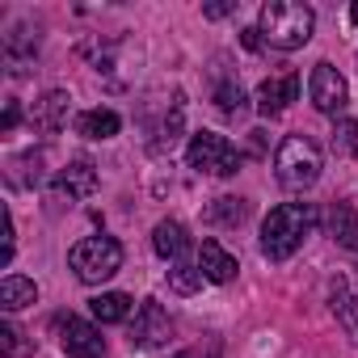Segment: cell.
I'll return each instance as SVG.
<instances>
[{
    "mask_svg": "<svg viewBox=\"0 0 358 358\" xmlns=\"http://www.w3.org/2000/svg\"><path fill=\"white\" fill-rule=\"evenodd\" d=\"M173 358H203V345H194V350H182V354H173ZM207 358H215V354H207Z\"/></svg>",
    "mask_w": 358,
    "mask_h": 358,
    "instance_id": "30",
    "label": "cell"
},
{
    "mask_svg": "<svg viewBox=\"0 0 358 358\" xmlns=\"http://www.w3.org/2000/svg\"><path fill=\"white\" fill-rule=\"evenodd\" d=\"M329 303H333V312H337V320L345 324V333H350V341L358 345V295L337 278L333 282V291H329Z\"/></svg>",
    "mask_w": 358,
    "mask_h": 358,
    "instance_id": "18",
    "label": "cell"
},
{
    "mask_svg": "<svg viewBox=\"0 0 358 358\" xmlns=\"http://www.w3.org/2000/svg\"><path fill=\"white\" fill-rule=\"evenodd\" d=\"M131 295H122V291H101V295H93L89 299V312L101 320V324H122V320H131Z\"/></svg>",
    "mask_w": 358,
    "mask_h": 358,
    "instance_id": "16",
    "label": "cell"
},
{
    "mask_svg": "<svg viewBox=\"0 0 358 358\" xmlns=\"http://www.w3.org/2000/svg\"><path fill=\"white\" fill-rule=\"evenodd\" d=\"M186 164L194 173L232 177V173H241V152L224 135H215V131H194L190 135V148H186Z\"/></svg>",
    "mask_w": 358,
    "mask_h": 358,
    "instance_id": "5",
    "label": "cell"
},
{
    "mask_svg": "<svg viewBox=\"0 0 358 358\" xmlns=\"http://www.w3.org/2000/svg\"><path fill=\"white\" fill-rule=\"evenodd\" d=\"M215 106H220L228 118H236V114L245 110V89H241L236 80H224V85L215 89Z\"/></svg>",
    "mask_w": 358,
    "mask_h": 358,
    "instance_id": "24",
    "label": "cell"
},
{
    "mask_svg": "<svg viewBox=\"0 0 358 358\" xmlns=\"http://www.w3.org/2000/svg\"><path fill=\"white\" fill-rule=\"evenodd\" d=\"M68 114H72V97H68L64 89H51L43 101H34L30 122H34V131L55 135V131H64V127H68Z\"/></svg>",
    "mask_w": 358,
    "mask_h": 358,
    "instance_id": "11",
    "label": "cell"
},
{
    "mask_svg": "<svg viewBox=\"0 0 358 358\" xmlns=\"http://www.w3.org/2000/svg\"><path fill=\"white\" fill-rule=\"evenodd\" d=\"M241 43H245L249 51H262V34H257V26H253V30H241Z\"/></svg>",
    "mask_w": 358,
    "mask_h": 358,
    "instance_id": "28",
    "label": "cell"
},
{
    "mask_svg": "<svg viewBox=\"0 0 358 358\" xmlns=\"http://www.w3.org/2000/svg\"><path fill=\"white\" fill-rule=\"evenodd\" d=\"M245 215H249V203L245 199H232V194H224V199H215L207 207V220L220 224V228H236V224H245Z\"/></svg>",
    "mask_w": 358,
    "mask_h": 358,
    "instance_id": "20",
    "label": "cell"
},
{
    "mask_svg": "<svg viewBox=\"0 0 358 358\" xmlns=\"http://www.w3.org/2000/svg\"><path fill=\"white\" fill-rule=\"evenodd\" d=\"M295 97H299V76L295 72H278V76H266L257 85V110L266 118H278Z\"/></svg>",
    "mask_w": 358,
    "mask_h": 358,
    "instance_id": "10",
    "label": "cell"
},
{
    "mask_svg": "<svg viewBox=\"0 0 358 358\" xmlns=\"http://www.w3.org/2000/svg\"><path fill=\"white\" fill-rule=\"evenodd\" d=\"M333 148L345 156H358V118H341L333 127Z\"/></svg>",
    "mask_w": 358,
    "mask_h": 358,
    "instance_id": "25",
    "label": "cell"
},
{
    "mask_svg": "<svg viewBox=\"0 0 358 358\" xmlns=\"http://www.w3.org/2000/svg\"><path fill=\"white\" fill-rule=\"evenodd\" d=\"M320 148L308 139V135H287L274 152V177L287 186V190H308L320 182Z\"/></svg>",
    "mask_w": 358,
    "mask_h": 358,
    "instance_id": "3",
    "label": "cell"
},
{
    "mask_svg": "<svg viewBox=\"0 0 358 358\" xmlns=\"http://www.w3.org/2000/svg\"><path fill=\"white\" fill-rule=\"evenodd\" d=\"M152 249L160 257H173V262H186V249H190V236L186 228L177 224V220H160L156 232H152Z\"/></svg>",
    "mask_w": 358,
    "mask_h": 358,
    "instance_id": "14",
    "label": "cell"
},
{
    "mask_svg": "<svg viewBox=\"0 0 358 358\" xmlns=\"http://www.w3.org/2000/svg\"><path fill=\"white\" fill-rule=\"evenodd\" d=\"M13 241H17V236H13V215L5 211V249H0V262H5V266L13 262Z\"/></svg>",
    "mask_w": 358,
    "mask_h": 358,
    "instance_id": "26",
    "label": "cell"
},
{
    "mask_svg": "<svg viewBox=\"0 0 358 358\" xmlns=\"http://www.w3.org/2000/svg\"><path fill=\"white\" fill-rule=\"evenodd\" d=\"M118 127H122V118L114 110H101V106L76 114V135H85V139H114Z\"/></svg>",
    "mask_w": 358,
    "mask_h": 358,
    "instance_id": "15",
    "label": "cell"
},
{
    "mask_svg": "<svg viewBox=\"0 0 358 358\" xmlns=\"http://www.w3.org/2000/svg\"><path fill=\"white\" fill-rule=\"evenodd\" d=\"M308 97L320 114H341L345 101H350V85L333 64H316L312 76H308Z\"/></svg>",
    "mask_w": 358,
    "mask_h": 358,
    "instance_id": "7",
    "label": "cell"
},
{
    "mask_svg": "<svg viewBox=\"0 0 358 358\" xmlns=\"http://www.w3.org/2000/svg\"><path fill=\"white\" fill-rule=\"evenodd\" d=\"M34 345H30V337L13 324V320H5L0 324V358H26Z\"/></svg>",
    "mask_w": 358,
    "mask_h": 358,
    "instance_id": "22",
    "label": "cell"
},
{
    "mask_svg": "<svg viewBox=\"0 0 358 358\" xmlns=\"http://www.w3.org/2000/svg\"><path fill=\"white\" fill-rule=\"evenodd\" d=\"M30 303H38V287H34V278L9 274L5 282H0V308H5V312H22V308H30Z\"/></svg>",
    "mask_w": 358,
    "mask_h": 358,
    "instance_id": "17",
    "label": "cell"
},
{
    "mask_svg": "<svg viewBox=\"0 0 358 358\" xmlns=\"http://www.w3.org/2000/svg\"><path fill=\"white\" fill-rule=\"evenodd\" d=\"M169 337H173L169 312H164L156 299H143L139 312H135V320H131V345H135V350H156V345H164Z\"/></svg>",
    "mask_w": 358,
    "mask_h": 358,
    "instance_id": "8",
    "label": "cell"
},
{
    "mask_svg": "<svg viewBox=\"0 0 358 358\" xmlns=\"http://www.w3.org/2000/svg\"><path fill=\"white\" fill-rule=\"evenodd\" d=\"M38 164H43V156L38 152H26V156H17L13 164H9V182L13 186H38Z\"/></svg>",
    "mask_w": 358,
    "mask_h": 358,
    "instance_id": "23",
    "label": "cell"
},
{
    "mask_svg": "<svg viewBox=\"0 0 358 358\" xmlns=\"http://www.w3.org/2000/svg\"><path fill=\"white\" fill-rule=\"evenodd\" d=\"M101 186V173L89 156H76L68 169L55 173V194H68V199H93Z\"/></svg>",
    "mask_w": 358,
    "mask_h": 358,
    "instance_id": "9",
    "label": "cell"
},
{
    "mask_svg": "<svg viewBox=\"0 0 358 358\" xmlns=\"http://www.w3.org/2000/svg\"><path fill=\"white\" fill-rule=\"evenodd\" d=\"M316 224H320V215H316L312 203H282V207H274L266 215V224H262V253L270 262H287L316 232Z\"/></svg>",
    "mask_w": 358,
    "mask_h": 358,
    "instance_id": "2",
    "label": "cell"
},
{
    "mask_svg": "<svg viewBox=\"0 0 358 358\" xmlns=\"http://www.w3.org/2000/svg\"><path fill=\"white\" fill-rule=\"evenodd\" d=\"M55 333H59V345L68 358H101L106 354V337L97 324L80 320V316H55Z\"/></svg>",
    "mask_w": 358,
    "mask_h": 358,
    "instance_id": "6",
    "label": "cell"
},
{
    "mask_svg": "<svg viewBox=\"0 0 358 358\" xmlns=\"http://www.w3.org/2000/svg\"><path fill=\"white\" fill-rule=\"evenodd\" d=\"M17 122H22V106H17V101H9V106H5V118H0V127H5V131H13Z\"/></svg>",
    "mask_w": 358,
    "mask_h": 358,
    "instance_id": "27",
    "label": "cell"
},
{
    "mask_svg": "<svg viewBox=\"0 0 358 358\" xmlns=\"http://www.w3.org/2000/svg\"><path fill=\"white\" fill-rule=\"evenodd\" d=\"M312 30H316V13L299 0H270L257 13V34H262V47H274V51H299L312 43Z\"/></svg>",
    "mask_w": 358,
    "mask_h": 358,
    "instance_id": "1",
    "label": "cell"
},
{
    "mask_svg": "<svg viewBox=\"0 0 358 358\" xmlns=\"http://www.w3.org/2000/svg\"><path fill=\"white\" fill-rule=\"evenodd\" d=\"M199 270H203L207 282H220V287H224V282L236 278L241 266H236V257H232L220 241H203V249H199Z\"/></svg>",
    "mask_w": 358,
    "mask_h": 358,
    "instance_id": "12",
    "label": "cell"
},
{
    "mask_svg": "<svg viewBox=\"0 0 358 358\" xmlns=\"http://www.w3.org/2000/svg\"><path fill=\"white\" fill-rule=\"evenodd\" d=\"M350 22H358V5H354V9H350Z\"/></svg>",
    "mask_w": 358,
    "mask_h": 358,
    "instance_id": "31",
    "label": "cell"
},
{
    "mask_svg": "<svg viewBox=\"0 0 358 358\" xmlns=\"http://www.w3.org/2000/svg\"><path fill=\"white\" fill-rule=\"evenodd\" d=\"M182 127H186V97L182 93H173V101H169V114H164V122H160V139L152 143L156 152H173V143L182 139Z\"/></svg>",
    "mask_w": 358,
    "mask_h": 358,
    "instance_id": "19",
    "label": "cell"
},
{
    "mask_svg": "<svg viewBox=\"0 0 358 358\" xmlns=\"http://www.w3.org/2000/svg\"><path fill=\"white\" fill-rule=\"evenodd\" d=\"M68 266H72V274L80 282L97 287V282H106V278H114L122 270V245L114 236H106V232L101 236H85V241H76L68 249Z\"/></svg>",
    "mask_w": 358,
    "mask_h": 358,
    "instance_id": "4",
    "label": "cell"
},
{
    "mask_svg": "<svg viewBox=\"0 0 358 358\" xmlns=\"http://www.w3.org/2000/svg\"><path fill=\"white\" fill-rule=\"evenodd\" d=\"M232 9H236V5H224V0H215V5H207L203 13H207V17H228Z\"/></svg>",
    "mask_w": 358,
    "mask_h": 358,
    "instance_id": "29",
    "label": "cell"
},
{
    "mask_svg": "<svg viewBox=\"0 0 358 358\" xmlns=\"http://www.w3.org/2000/svg\"><path fill=\"white\" fill-rule=\"evenodd\" d=\"M169 287H173L177 295H194V291L203 287V270L190 266V262H173V270H169Z\"/></svg>",
    "mask_w": 358,
    "mask_h": 358,
    "instance_id": "21",
    "label": "cell"
},
{
    "mask_svg": "<svg viewBox=\"0 0 358 358\" xmlns=\"http://www.w3.org/2000/svg\"><path fill=\"white\" fill-rule=\"evenodd\" d=\"M329 236L341 249L358 253V207L354 203H333V211H329Z\"/></svg>",
    "mask_w": 358,
    "mask_h": 358,
    "instance_id": "13",
    "label": "cell"
}]
</instances>
